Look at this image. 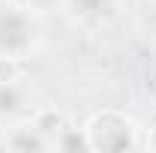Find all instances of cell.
<instances>
[{
    "label": "cell",
    "instance_id": "6da1fadb",
    "mask_svg": "<svg viewBox=\"0 0 156 153\" xmlns=\"http://www.w3.org/2000/svg\"><path fill=\"white\" fill-rule=\"evenodd\" d=\"M84 135L90 150L99 153H123V150H138L147 147L144 126L132 114L120 111V108H102L84 120Z\"/></svg>",
    "mask_w": 156,
    "mask_h": 153
},
{
    "label": "cell",
    "instance_id": "7a4b0ae2",
    "mask_svg": "<svg viewBox=\"0 0 156 153\" xmlns=\"http://www.w3.org/2000/svg\"><path fill=\"white\" fill-rule=\"evenodd\" d=\"M42 39V15L30 3L0 0V54L27 57Z\"/></svg>",
    "mask_w": 156,
    "mask_h": 153
},
{
    "label": "cell",
    "instance_id": "3957f363",
    "mask_svg": "<svg viewBox=\"0 0 156 153\" xmlns=\"http://www.w3.org/2000/svg\"><path fill=\"white\" fill-rule=\"evenodd\" d=\"M3 147L6 150H18V153H36V150H51V138L39 129L30 117L15 120L6 126L3 132Z\"/></svg>",
    "mask_w": 156,
    "mask_h": 153
},
{
    "label": "cell",
    "instance_id": "277c9868",
    "mask_svg": "<svg viewBox=\"0 0 156 153\" xmlns=\"http://www.w3.org/2000/svg\"><path fill=\"white\" fill-rule=\"evenodd\" d=\"M27 111V93H24V84L21 81H12V84H0V123H15V120H24Z\"/></svg>",
    "mask_w": 156,
    "mask_h": 153
},
{
    "label": "cell",
    "instance_id": "5b68a950",
    "mask_svg": "<svg viewBox=\"0 0 156 153\" xmlns=\"http://www.w3.org/2000/svg\"><path fill=\"white\" fill-rule=\"evenodd\" d=\"M63 12L78 24H96L111 12V0H63Z\"/></svg>",
    "mask_w": 156,
    "mask_h": 153
},
{
    "label": "cell",
    "instance_id": "8992f818",
    "mask_svg": "<svg viewBox=\"0 0 156 153\" xmlns=\"http://www.w3.org/2000/svg\"><path fill=\"white\" fill-rule=\"evenodd\" d=\"M51 150H90L87 144V135L84 129H72V126H63L54 138H51Z\"/></svg>",
    "mask_w": 156,
    "mask_h": 153
},
{
    "label": "cell",
    "instance_id": "52a82bcc",
    "mask_svg": "<svg viewBox=\"0 0 156 153\" xmlns=\"http://www.w3.org/2000/svg\"><path fill=\"white\" fill-rule=\"evenodd\" d=\"M21 78H24L21 57H6V54H0V84H12V81H21Z\"/></svg>",
    "mask_w": 156,
    "mask_h": 153
},
{
    "label": "cell",
    "instance_id": "ba28073f",
    "mask_svg": "<svg viewBox=\"0 0 156 153\" xmlns=\"http://www.w3.org/2000/svg\"><path fill=\"white\" fill-rule=\"evenodd\" d=\"M138 33L147 39V42H153L156 45V3H150L147 9H141V15H138Z\"/></svg>",
    "mask_w": 156,
    "mask_h": 153
}]
</instances>
